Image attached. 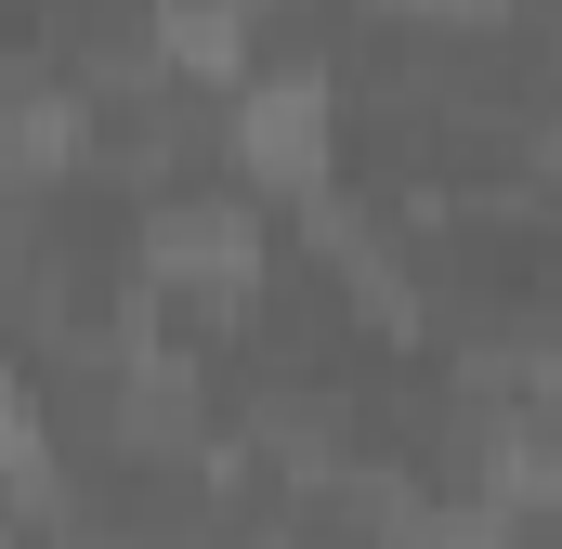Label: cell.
<instances>
[{"label": "cell", "mask_w": 562, "mask_h": 549, "mask_svg": "<svg viewBox=\"0 0 562 549\" xmlns=\"http://www.w3.org/2000/svg\"><path fill=\"white\" fill-rule=\"evenodd\" d=\"M66 549H132V537H66Z\"/></svg>", "instance_id": "6da1fadb"}]
</instances>
